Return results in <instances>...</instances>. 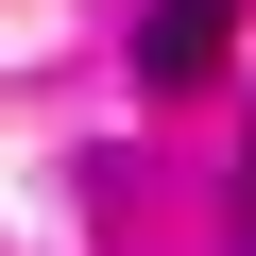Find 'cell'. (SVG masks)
<instances>
[{
  "instance_id": "cell-2",
  "label": "cell",
  "mask_w": 256,
  "mask_h": 256,
  "mask_svg": "<svg viewBox=\"0 0 256 256\" xmlns=\"http://www.w3.org/2000/svg\"><path fill=\"white\" fill-rule=\"evenodd\" d=\"M239 256H256V137H239Z\"/></svg>"
},
{
  "instance_id": "cell-1",
  "label": "cell",
  "mask_w": 256,
  "mask_h": 256,
  "mask_svg": "<svg viewBox=\"0 0 256 256\" xmlns=\"http://www.w3.org/2000/svg\"><path fill=\"white\" fill-rule=\"evenodd\" d=\"M222 52H239V0H154V18H137V86H154V102L222 86Z\"/></svg>"
}]
</instances>
